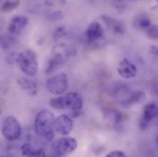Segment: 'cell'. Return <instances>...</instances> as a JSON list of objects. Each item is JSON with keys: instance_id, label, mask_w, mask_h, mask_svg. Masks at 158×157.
I'll list each match as a JSON object with an SVG mask.
<instances>
[{"instance_id": "9c48e42d", "label": "cell", "mask_w": 158, "mask_h": 157, "mask_svg": "<svg viewBox=\"0 0 158 157\" xmlns=\"http://www.w3.org/2000/svg\"><path fill=\"white\" fill-rule=\"evenodd\" d=\"M28 23H29V19L25 16L16 15L13 18H11L9 24H8V27H7L9 36L15 39L27 27Z\"/></svg>"}, {"instance_id": "7c38bea8", "label": "cell", "mask_w": 158, "mask_h": 157, "mask_svg": "<svg viewBox=\"0 0 158 157\" xmlns=\"http://www.w3.org/2000/svg\"><path fill=\"white\" fill-rule=\"evenodd\" d=\"M105 31L102 25L98 22H92L88 25L85 31V37L88 41L96 42L104 37Z\"/></svg>"}, {"instance_id": "7a4b0ae2", "label": "cell", "mask_w": 158, "mask_h": 157, "mask_svg": "<svg viewBox=\"0 0 158 157\" xmlns=\"http://www.w3.org/2000/svg\"><path fill=\"white\" fill-rule=\"evenodd\" d=\"M83 98L77 92H69L64 96L52 98L49 101L50 107L53 109H69L73 113H80L83 109Z\"/></svg>"}, {"instance_id": "d4e9b609", "label": "cell", "mask_w": 158, "mask_h": 157, "mask_svg": "<svg viewBox=\"0 0 158 157\" xmlns=\"http://www.w3.org/2000/svg\"><path fill=\"white\" fill-rule=\"evenodd\" d=\"M156 144H157V146H158V137L156 138Z\"/></svg>"}, {"instance_id": "7402d4cb", "label": "cell", "mask_w": 158, "mask_h": 157, "mask_svg": "<svg viewBox=\"0 0 158 157\" xmlns=\"http://www.w3.org/2000/svg\"><path fill=\"white\" fill-rule=\"evenodd\" d=\"M17 55H18V53H11V54H9L7 57H6V63H8L9 64H17Z\"/></svg>"}, {"instance_id": "44dd1931", "label": "cell", "mask_w": 158, "mask_h": 157, "mask_svg": "<svg viewBox=\"0 0 158 157\" xmlns=\"http://www.w3.org/2000/svg\"><path fill=\"white\" fill-rule=\"evenodd\" d=\"M106 157H127L126 155L122 152V151H118V150H115V151H111L110 153H109Z\"/></svg>"}, {"instance_id": "ffe728a7", "label": "cell", "mask_w": 158, "mask_h": 157, "mask_svg": "<svg viewBox=\"0 0 158 157\" xmlns=\"http://www.w3.org/2000/svg\"><path fill=\"white\" fill-rule=\"evenodd\" d=\"M65 32H66V31L64 27H59L55 30V31L53 33V38L55 39H61L62 37H64L65 35Z\"/></svg>"}, {"instance_id": "4fadbf2b", "label": "cell", "mask_w": 158, "mask_h": 157, "mask_svg": "<svg viewBox=\"0 0 158 157\" xmlns=\"http://www.w3.org/2000/svg\"><path fill=\"white\" fill-rule=\"evenodd\" d=\"M101 19L113 33L118 34V35H122L125 33L126 26L122 21L118 20L117 19H114L110 16H107V15H102Z\"/></svg>"}, {"instance_id": "9a60e30c", "label": "cell", "mask_w": 158, "mask_h": 157, "mask_svg": "<svg viewBox=\"0 0 158 157\" xmlns=\"http://www.w3.org/2000/svg\"><path fill=\"white\" fill-rule=\"evenodd\" d=\"M146 98V95L143 91L138 90V91H134L132 92L131 95H129L122 102V106L125 108H131L133 107L135 105H139L141 103H143Z\"/></svg>"}, {"instance_id": "ba28073f", "label": "cell", "mask_w": 158, "mask_h": 157, "mask_svg": "<svg viewBox=\"0 0 158 157\" xmlns=\"http://www.w3.org/2000/svg\"><path fill=\"white\" fill-rule=\"evenodd\" d=\"M74 121L67 114H62L55 118L54 121V131L55 133L64 136H67L73 130Z\"/></svg>"}, {"instance_id": "8fae6325", "label": "cell", "mask_w": 158, "mask_h": 157, "mask_svg": "<svg viewBox=\"0 0 158 157\" xmlns=\"http://www.w3.org/2000/svg\"><path fill=\"white\" fill-rule=\"evenodd\" d=\"M117 71L118 75L125 79L133 78L137 75V68L135 64L126 58L122 59L119 62L117 67Z\"/></svg>"}, {"instance_id": "30bf717a", "label": "cell", "mask_w": 158, "mask_h": 157, "mask_svg": "<svg viewBox=\"0 0 158 157\" xmlns=\"http://www.w3.org/2000/svg\"><path fill=\"white\" fill-rule=\"evenodd\" d=\"M158 117V106L155 103H149L144 107L143 115L140 119L139 126L141 130H145L149 123Z\"/></svg>"}, {"instance_id": "3957f363", "label": "cell", "mask_w": 158, "mask_h": 157, "mask_svg": "<svg viewBox=\"0 0 158 157\" xmlns=\"http://www.w3.org/2000/svg\"><path fill=\"white\" fill-rule=\"evenodd\" d=\"M76 51L74 50L73 46H70L68 44L60 43L54 46L45 71L46 74H51L54 72L57 68L62 66L69 58L73 57Z\"/></svg>"}, {"instance_id": "ac0fdd59", "label": "cell", "mask_w": 158, "mask_h": 157, "mask_svg": "<svg viewBox=\"0 0 158 157\" xmlns=\"http://www.w3.org/2000/svg\"><path fill=\"white\" fill-rule=\"evenodd\" d=\"M19 1H6L1 6V11L3 12H10L14 9H16L19 6Z\"/></svg>"}, {"instance_id": "d6986e66", "label": "cell", "mask_w": 158, "mask_h": 157, "mask_svg": "<svg viewBox=\"0 0 158 157\" xmlns=\"http://www.w3.org/2000/svg\"><path fill=\"white\" fill-rule=\"evenodd\" d=\"M145 33L150 39H158V26L152 25L145 31Z\"/></svg>"}, {"instance_id": "6da1fadb", "label": "cell", "mask_w": 158, "mask_h": 157, "mask_svg": "<svg viewBox=\"0 0 158 157\" xmlns=\"http://www.w3.org/2000/svg\"><path fill=\"white\" fill-rule=\"evenodd\" d=\"M54 114L47 109H43L40 110L35 117L34 121V130L36 134L48 141L52 142L54 139L55 131H54V121H55Z\"/></svg>"}, {"instance_id": "603a6c76", "label": "cell", "mask_w": 158, "mask_h": 157, "mask_svg": "<svg viewBox=\"0 0 158 157\" xmlns=\"http://www.w3.org/2000/svg\"><path fill=\"white\" fill-rule=\"evenodd\" d=\"M33 157H47V153L44 149L42 148H38L36 150V153Z\"/></svg>"}, {"instance_id": "277c9868", "label": "cell", "mask_w": 158, "mask_h": 157, "mask_svg": "<svg viewBox=\"0 0 158 157\" xmlns=\"http://www.w3.org/2000/svg\"><path fill=\"white\" fill-rule=\"evenodd\" d=\"M17 64L23 74L28 76H34L39 71L38 56L36 52L26 49L17 55Z\"/></svg>"}, {"instance_id": "5bb4252c", "label": "cell", "mask_w": 158, "mask_h": 157, "mask_svg": "<svg viewBox=\"0 0 158 157\" xmlns=\"http://www.w3.org/2000/svg\"><path fill=\"white\" fill-rule=\"evenodd\" d=\"M17 84L25 93H27L31 97L37 96L39 92L38 85L33 80L30 79L29 77H25V76L19 77L17 79Z\"/></svg>"}, {"instance_id": "e0dca14e", "label": "cell", "mask_w": 158, "mask_h": 157, "mask_svg": "<svg viewBox=\"0 0 158 157\" xmlns=\"http://www.w3.org/2000/svg\"><path fill=\"white\" fill-rule=\"evenodd\" d=\"M37 148H35L32 144L26 143L24 144L21 145L20 151H21V155L24 157H33L35 153H36Z\"/></svg>"}, {"instance_id": "484cf974", "label": "cell", "mask_w": 158, "mask_h": 157, "mask_svg": "<svg viewBox=\"0 0 158 157\" xmlns=\"http://www.w3.org/2000/svg\"><path fill=\"white\" fill-rule=\"evenodd\" d=\"M52 157H59V156H52Z\"/></svg>"}, {"instance_id": "2e32d148", "label": "cell", "mask_w": 158, "mask_h": 157, "mask_svg": "<svg viewBox=\"0 0 158 157\" xmlns=\"http://www.w3.org/2000/svg\"><path fill=\"white\" fill-rule=\"evenodd\" d=\"M134 22H135V25L138 28H140L142 30H145V31L152 26L151 19L148 18L147 15H139V16H137Z\"/></svg>"}, {"instance_id": "52a82bcc", "label": "cell", "mask_w": 158, "mask_h": 157, "mask_svg": "<svg viewBox=\"0 0 158 157\" xmlns=\"http://www.w3.org/2000/svg\"><path fill=\"white\" fill-rule=\"evenodd\" d=\"M68 85H69L68 76L64 73L54 75L47 79L46 82L47 89L55 96L63 95L67 90Z\"/></svg>"}, {"instance_id": "5b68a950", "label": "cell", "mask_w": 158, "mask_h": 157, "mask_svg": "<svg viewBox=\"0 0 158 157\" xmlns=\"http://www.w3.org/2000/svg\"><path fill=\"white\" fill-rule=\"evenodd\" d=\"M21 124L18 118L14 116H7L5 118L1 126V133L5 140L15 142L21 136Z\"/></svg>"}, {"instance_id": "cb8c5ba5", "label": "cell", "mask_w": 158, "mask_h": 157, "mask_svg": "<svg viewBox=\"0 0 158 157\" xmlns=\"http://www.w3.org/2000/svg\"><path fill=\"white\" fill-rule=\"evenodd\" d=\"M149 51H150V52L152 54L157 55L158 56V45H153V46H151L150 49H149Z\"/></svg>"}, {"instance_id": "8992f818", "label": "cell", "mask_w": 158, "mask_h": 157, "mask_svg": "<svg viewBox=\"0 0 158 157\" xmlns=\"http://www.w3.org/2000/svg\"><path fill=\"white\" fill-rule=\"evenodd\" d=\"M77 141L74 137L64 136L52 143V148L56 156H64L68 155L74 153L77 148Z\"/></svg>"}]
</instances>
